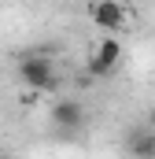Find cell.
<instances>
[{"instance_id": "2", "label": "cell", "mask_w": 155, "mask_h": 159, "mask_svg": "<svg viewBox=\"0 0 155 159\" xmlns=\"http://www.w3.org/2000/svg\"><path fill=\"white\" fill-rule=\"evenodd\" d=\"M118 63H122V41H118V34H104L96 41L92 56H89V74L92 78H107Z\"/></svg>"}, {"instance_id": "3", "label": "cell", "mask_w": 155, "mask_h": 159, "mask_svg": "<svg viewBox=\"0 0 155 159\" xmlns=\"http://www.w3.org/2000/svg\"><path fill=\"white\" fill-rule=\"evenodd\" d=\"M89 19H92L96 30H104V34H122V30L129 26V15H126V7H122L118 0H92V4H89Z\"/></svg>"}, {"instance_id": "1", "label": "cell", "mask_w": 155, "mask_h": 159, "mask_svg": "<svg viewBox=\"0 0 155 159\" xmlns=\"http://www.w3.org/2000/svg\"><path fill=\"white\" fill-rule=\"evenodd\" d=\"M15 70H19V81H22L30 93H52V89H55V63H52L48 56H41V52L22 56Z\"/></svg>"}, {"instance_id": "4", "label": "cell", "mask_w": 155, "mask_h": 159, "mask_svg": "<svg viewBox=\"0 0 155 159\" xmlns=\"http://www.w3.org/2000/svg\"><path fill=\"white\" fill-rule=\"evenodd\" d=\"M52 126L55 129H81L85 126V104L78 96H63L52 104Z\"/></svg>"}, {"instance_id": "5", "label": "cell", "mask_w": 155, "mask_h": 159, "mask_svg": "<svg viewBox=\"0 0 155 159\" xmlns=\"http://www.w3.org/2000/svg\"><path fill=\"white\" fill-rule=\"evenodd\" d=\"M122 148L129 152V156H137V159H152L155 156V129H129L126 133V141H122Z\"/></svg>"}]
</instances>
